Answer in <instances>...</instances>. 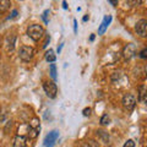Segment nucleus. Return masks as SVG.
<instances>
[{
    "mask_svg": "<svg viewBox=\"0 0 147 147\" xmlns=\"http://www.w3.org/2000/svg\"><path fill=\"white\" fill-rule=\"evenodd\" d=\"M27 34H28L30 38L33 39L34 42H38L44 34V28L40 25H31L28 28H27Z\"/></svg>",
    "mask_w": 147,
    "mask_h": 147,
    "instance_id": "nucleus-1",
    "label": "nucleus"
},
{
    "mask_svg": "<svg viewBox=\"0 0 147 147\" xmlns=\"http://www.w3.org/2000/svg\"><path fill=\"white\" fill-rule=\"evenodd\" d=\"M34 55V49L30 45H21L18 49V58L24 61H30Z\"/></svg>",
    "mask_w": 147,
    "mask_h": 147,
    "instance_id": "nucleus-2",
    "label": "nucleus"
},
{
    "mask_svg": "<svg viewBox=\"0 0 147 147\" xmlns=\"http://www.w3.org/2000/svg\"><path fill=\"white\" fill-rule=\"evenodd\" d=\"M121 103H123V107L125 110H127V112H132V110L135 109V105H136V98H135L134 94L126 93L123 97Z\"/></svg>",
    "mask_w": 147,
    "mask_h": 147,
    "instance_id": "nucleus-3",
    "label": "nucleus"
},
{
    "mask_svg": "<svg viewBox=\"0 0 147 147\" xmlns=\"http://www.w3.org/2000/svg\"><path fill=\"white\" fill-rule=\"evenodd\" d=\"M43 88H44L45 94H47L49 98L54 99L55 97H57L58 87H57V84H55L54 81H45L44 85H43Z\"/></svg>",
    "mask_w": 147,
    "mask_h": 147,
    "instance_id": "nucleus-4",
    "label": "nucleus"
},
{
    "mask_svg": "<svg viewBox=\"0 0 147 147\" xmlns=\"http://www.w3.org/2000/svg\"><path fill=\"white\" fill-rule=\"evenodd\" d=\"M58 139H59V132L57 130L50 131L49 134L44 137V141H43L44 147H53L55 144H57Z\"/></svg>",
    "mask_w": 147,
    "mask_h": 147,
    "instance_id": "nucleus-5",
    "label": "nucleus"
},
{
    "mask_svg": "<svg viewBox=\"0 0 147 147\" xmlns=\"http://www.w3.org/2000/svg\"><path fill=\"white\" fill-rule=\"evenodd\" d=\"M136 55V45L134 43L126 44L123 49V57L125 60H130L131 58H134Z\"/></svg>",
    "mask_w": 147,
    "mask_h": 147,
    "instance_id": "nucleus-6",
    "label": "nucleus"
},
{
    "mask_svg": "<svg viewBox=\"0 0 147 147\" xmlns=\"http://www.w3.org/2000/svg\"><path fill=\"white\" fill-rule=\"evenodd\" d=\"M135 30H136V33L139 34L140 37H142V38L147 37V20H144V18L140 20L136 24Z\"/></svg>",
    "mask_w": 147,
    "mask_h": 147,
    "instance_id": "nucleus-7",
    "label": "nucleus"
},
{
    "mask_svg": "<svg viewBox=\"0 0 147 147\" xmlns=\"http://www.w3.org/2000/svg\"><path fill=\"white\" fill-rule=\"evenodd\" d=\"M13 147H28V137L24 135H17L13 139Z\"/></svg>",
    "mask_w": 147,
    "mask_h": 147,
    "instance_id": "nucleus-8",
    "label": "nucleus"
},
{
    "mask_svg": "<svg viewBox=\"0 0 147 147\" xmlns=\"http://www.w3.org/2000/svg\"><path fill=\"white\" fill-rule=\"evenodd\" d=\"M112 20H113V17L110 16V15H108V16H105L104 18H103V21H102V24L99 25V27H98V34L99 36H102L105 31H107V28H108V26L110 25V22H112Z\"/></svg>",
    "mask_w": 147,
    "mask_h": 147,
    "instance_id": "nucleus-9",
    "label": "nucleus"
},
{
    "mask_svg": "<svg viewBox=\"0 0 147 147\" xmlns=\"http://www.w3.org/2000/svg\"><path fill=\"white\" fill-rule=\"evenodd\" d=\"M15 43H16V36L15 34H7L5 37V48L7 52H11L15 48Z\"/></svg>",
    "mask_w": 147,
    "mask_h": 147,
    "instance_id": "nucleus-10",
    "label": "nucleus"
},
{
    "mask_svg": "<svg viewBox=\"0 0 147 147\" xmlns=\"http://www.w3.org/2000/svg\"><path fill=\"white\" fill-rule=\"evenodd\" d=\"M139 100L142 103H147V86L142 85L139 88Z\"/></svg>",
    "mask_w": 147,
    "mask_h": 147,
    "instance_id": "nucleus-11",
    "label": "nucleus"
},
{
    "mask_svg": "<svg viewBox=\"0 0 147 147\" xmlns=\"http://www.w3.org/2000/svg\"><path fill=\"white\" fill-rule=\"evenodd\" d=\"M45 60H47L48 63H54L55 60H57V55L54 54L53 49H49V50L45 52Z\"/></svg>",
    "mask_w": 147,
    "mask_h": 147,
    "instance_id": "nucleus-12",
    "label": "nucleus"
},
{
    "mask_svg": "<svg viewBox=\"0 0 147 147\" xmlns=\"http://www.w3.org/2000/svg\"><path fill=\"white\" fill-rule=\"evenodd\" d=\"M10 7V0H0V13H4Z\"/></svg>",
    "mask_w": 147,
    "mask_h": 147,
    "instance_id": "nucleus-13",
    "label": "nucleus"
},
{
    "mask_svg": "<svg viewBox=\"0 0 147 147\" xmlns=\"http://www.w3.org/2000/svg\"><path fill=\"white\" fill-rule=\"evenodd\" d=\"M50 76H52V79L54 81H57V66H55V64H50Z\"/></svg>",
    "mask_w": 147,
    "mask_h": 147,
    "instance_id": "nucleus-14",
    "label": "nucleus"
},
{
    "mask_svg": "<svg viewBox=\"0 0 147 147\" xmlns=\"http://www.w3.org/2000/svg\"><path fill=\"white\" fill-rule=\"evenodd\" d=\"M110 121V119L108 117V114H104V115H102V118H100V124L102 125H108Z\"/></svg>",
    "mask_w": 147,
    "mask_h": 147,
    "instance_id": "nucleus-15",
    "label": "nucleus"
},
{
    "mask_svg": "<svg viewBox=\"0 0 147 147\" xmlns=\"http://www.w3.org/2000/svg\"><path fill=\"white\" fill-rule=\"evenodd\" d=\"M49 13H50V11L49 10H45L44 12H43V15H42V18H43V21H44V24H49Z\"/></svg>",
    "mask_w": 147,
    "mask_h": 147,
    "instance_id": "nucleus-16",
    "label": "nucleus"
},
{
    "mask_svg": "<svg viewBox=\"0 0 147 147\" xmlns=\"http://www.w3.org/2000/svg\"><path fill=\"white\" fill-rule=\"evenodd\" d=\"M123 147H135V141L134 140H127Z\"/></svg>",
    "mask_w": 147,
    "mask_h": 147,
    "instance_id": "nucleus-17",
    "label": "nucleus"
},
{
    "mask_svg": "<svg viewBox=\"0 0 147 147\" xmlns=\"http://www.w3.org/2000/svg\"><path fill=\"white\" fill-rule=\"evenodd\" d=\"M139 55H140V58H141V59H147V48L142 49L141 52L139 53Z\"/></svg>",
    "mask_w": 147,
    "mask_h": 147,
    "instance_id": "nucleus-18",
    "label": "nucleus"
},
{
    "mask_svg": "<svg viewBox=\"0 0 147 147\" xmlns=\"http://www.w3.org/2000/svg\"><path fill=\"white\" fill-rule=\"evenodd\" d=\"M91 112H92L91 108H85L84 112H82V114H84L85 117H90V115H91Z\"/></svg>",
    "mask_w": 147,
    "mask_h": 147,
    "instance_id": "nucleus-19",
    "label": "nucleus"
},
{
    "mask_svg": "<svg viewBox=\"0 0 147 147\" xmlns=\"http://www.w3.org/2000/svg\"><path fill=\"white\" fill-rule=\"evenodd\" d=\"M127 1H129V3H130V4H131V5H140V4H141V1H142V0H127Z\"/></svg>",
    "mask_w": 147,
    "mask_h": 147,
    "instance_id": "nucleus-20",
    "label": "nucleus"
},
{
    "mask_svg": "<svg viewBox=\"0 0 147 147\" xmlns=\"http://www.w3.org/2000/svg\"><path fill=\"white\" fill-rule=\"evenodd\" d=\"M49 42H50V37L47 36V39H45V42H44V44H43V47H44V48H47V45H48Z\"/></svg>",
    "mask_w": 147,
    "mask_h": 147,
    "instance_id": "nucleus-21",
    "label": "nucleus"
},
{
    "mask_svg": "<svg viewBox=\"0 0 147 147\" xmlns=\"http://www.w3.org/2000/svg\"><path fill=\"white\" fill-rule=\"evenodd\" d=\"M17 13H18V12H17V10H13V11L11 12V16L9 17V18H15V17L17 16Z\"/></svg>",
    "mask_w": 147,
    "mask_h": 147,
    "instance_id": "nucleus-22",
    "label": "nucleus"
},
{
    "mask_svg": "<svg viewBox=\"0 0 147 147\" xmlns=\"http://www.w3.org/2000/svg\"><path fill=\"white\" fill-rule=\"evenodd\" d=\"M108 1L110 3V5H113V6H117L118 5V0H108Z\"/></svg>",
    "mask_w": 147,
    "mask_h": 147,
    "instance_id": "nucleus-23",
    "label": "nucleus"
},
{
    "mask_svg": "<svg viewBox=\"0 0 147 147\" xmlns=\"http://www.w3.org/2000/svg\"><path fill=\"white\" fill-rule=\"evenodd\" d=\"M74 32L77 33V21L76 20H74Z\"/></svg>",
    "mask_w": 147,
    "mask_h": 147,
    "instance_id": "nucleus-24",
    "label": "nucleus"
},
{
    "mask_svg": "<svg viewBox=\"0 0 147 147\" xmlns=\"http://www.w3.org/2000/svg\"><path fill=\"white\" fill-rule=\"evenodd\" d=\"M63 7L65 9V10L67 9V4H66V1H63Z\"/></svg>",
    "mask_w": 147,
    "mask_h": 147,
    "instance_id": "nucleus-25",
    "label": "nucleus"
},
{
    "mask_svg": "<svg viewBox=\"0 0 147 147\" xmlns=\"http://www.w3.org/2000/svg\"><path fill=\"white\" fill-rule=\"evenodd\" d=\"M90 40L92 42V40H94V34H91V37H90Z\"/></svg>",
    "mask_w": 147,
    "mask_h": 147,
    "instance_id": "nucleus-26",
    "label": "nucleus"
},
{
    "mask_svg": "<svg viewBox=\"0 0 147 147\" xmlns=\"http://www.w3.org/2000/svg\"><path fill=\"white\" fill-rule=\"evenodd\" d=\"M63 45H64V44H60V47L58 48V53H60V52H61V48H63Z\"/></svg>",
    "mask_w": 147,
    "mask_h": 147,
    "instance_id": "nucleus-27",
    "label": "nucleus"
},
{
    "mask_svg": "<svg viewBox=\"0 0 147 147\" xmlns=\"http://www.w3.org/2000/svg\"><path fill=\"white\" fill-rule=\"evenodd\" d=\"M82 20H84V21L86 22L87 20H88V16H87V15H86V16H84V18H82Z\"/></svg>",
    "mask_w": 147,
    "mask_h": 147,
    "instance_id": "nucleus-28",
    "label": "nucleus"
},
{
    "mask_svg": "<svg viewBox=\"0 0 147 147\" xmlns=\"http://www.w3.org/2000/svg\"><path fill=\"white\" fill-rule=\"evenodd\" d=\"M146 72H147V66H146Z\"/></svg>",
    "mask_w": 147,
    "mask_h": 147,
    "instance_id": "nucleus-29",
    "label": "nucleus"
}]
</instances>
